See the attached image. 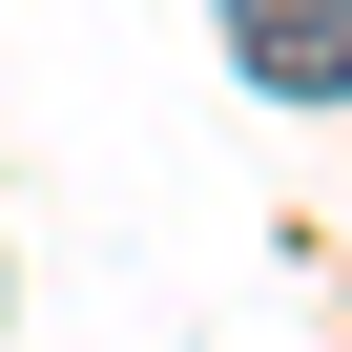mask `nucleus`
<instances>
[]
</instances>
